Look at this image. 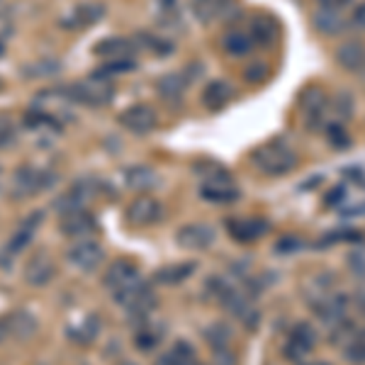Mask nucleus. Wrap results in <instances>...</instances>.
<instances>
[{
	"instance_id": "1",
	"label": "nucleus",
	"mask_w": 365,
	"mask_h": 365,
	"mask_svg": "<svg viewBox=\"0 0 365 365\" xmlns=\"http://www.w3.org/2000/svg\"><path fill=\"white\" fill-rule=\"evenodd\" d=\"M251 163L261 170L263 175H287L297 168V154L285 144V141H266L251 151Z\"/></svg>"
},
{
	"instance_id": "2",
	"label": "nucleus",
	"mask_w": 365,
	"mask_h": 365,
	"mask_svg": "<svg viewBox=\"0 0 365 365\" xmlns=\"http://www.w3.org/2000/svg\"><path fill=\"white\" fill-rule=\"evenodd\" d=\"M207 287H210L212 295H215L217 302H220L222 307L229 312V314H234V317H239V319H244L249 329H256L258 327V314L253 312L251 302L246 299V295L239 290V287H234L232 282H227L225 278H210L207 280Z\"/></svg>"
},
{
	"instance_id": "3",
	"label": "nucleus",
	"mask_w": 365,
	"mask_h": 365,
	"mask_svg": "<svg viewBox=\"0 0 365 365\" xmlns=\"http://www.w3.org/2000/svg\"><path fill=\"white\" fill-rule=\"evenodd\" d=\"M56 182V175L51 170L44 168H34V166H25L20 170H15L13 175V197H32L37 192H44L46 187H51Z\"/></svg>"
},
{
	"instance_id": "4",
	"label": "nucleus",
	"mask_w": 365,
	"mask_h": 365,
	"mask_svg": "<svg viewBox=\"0 0 365 365\" xmlns=\"http://www.w3.org/2000/svg\"><path fill=\"white\" fill-rule=\"evenodd\" d=\"M68 96L73 98L76 105H88V108H103L110 100L115 98V88L103 78H91V81H81V83L68 86Z\"/></svg>"
},
{
	"instance_id": "5",
	"label": "nucleus",
	"mask_w": 365,
	"mask_h": 365,
	"mask_svg": "<svg viewBox=\"0 0 365 365\" xmlns=\"http://www.w3.org/2000/svg\"><path fill=\"white\" fill-rule=\"evenodd\" d=\"M299 110L304 115V125L309 132H322L327 125V110H329V96L317 86H309L299 96Z\"/></svg>"
},
{
	"instance_id": "6",
	"label": "nucleus",
	"mask_w": 365,
	"mask_h": 365,
	"mask_svg": "<svg viewBox=\"0 0 365 365\" xmlns=\"http://www.w3.org/2000/svg\"><path fill=\"white\" fill-rule=\"evenodd\" d=\"M200 73H202V66H200V63H187V68L161 76L156 83V91L161 93V98L168 100V103H180L187 91V86H190L195 78H200Z\"/></svg>"
},
{
	"instance_id": "7",
	"label": "nucleus",
	"mask_w": 365,
	"mask_h": 365,
	"mask_svg": "<svg viewBox=\"0 0 365 365\" xmlns=\"http://www.w3.org/2000/svg\"><path fill=\"white\" fill-rule=\"evenodd\" d=\"M105 258V251L98 241L93 239H78L76 244H71V249L66 251V261L78 270H96Z\"/></svg>"
},
{
	"instance_id": "8",
	"label": "nucleus",
	"mask_w": 365,
	"mask_h": 365,
	"mask_svg": "<svg viewBox=\"0 0 365 365\" xmlns=\"http://www.w3.org/2000/svg\"><path fill=\"white\" fill-rule=\"evenodd\" d=\"M175 241H178V246H182V249H187V251H207L217 241V232H215V227L205 225V222H192V225H185L178 229Z\"/></svg>"
},
{
	"instance_id": "9",
	"label": "nucleus",
	"mask_w": 365,
	"mask_h": 365,
	"mask_svg": "<svg viewBox=\"0 0 365 365\" xmlns=\"http://www.w3.org/2000/svg\"><path fill=\"white\" fill-rule=\"evenodd\" d=\"M117 122L134 134H149V132H154L158 125V115L154 108L139 103V105H132V108L122 110Z\"/></svg>"
},
{
	"instance_id": "10",
	"label": "nucleus",
	"mask_w": 365,
	"mask_h": 365,
	"mask_svg": "<svg viewBox=\"0 0 365 365\" xmlns=\"http://www.w3.org/2000/svg\"><path fill=\"white\" fill-rule=\"evenodd\" d=\"M161 217H163V205L154 197H137L127 207V220L137 227L156 225Z\"/></svg>"
},
{
	"instance_id": "11",
	"label": "nucleus",
	"mask_w": 365,
	"mask_h": 365,
	"mask_svg": "<svg viewBox=\"0 0 365 365\" xmlns=\"http://www.w3.org/2000/svg\"><path fill=\"white\" fill-rule=\"evenodd\" d=\"M54 273H56V266L49 253H34L25 266V280H27V285H32V287L49 285V282L54 280Z\"/></svg>"
},
{
	"instance_id": "12",
	"label": "nucleus",
	"mask_w": 365,
	"mask_h": 365,
	"mask_svg": "<svg viewBox=\"0 0 365 365\" xmlns=\"http://www.w3.org/2000/svg\"><path fill=\"white\" fill-rule=\"evenodd\" d=\"M98 229L96 225V217L91 215L88 210H81V212H71V215H63L61 217V232L66 234L71 239H88L93 232Z\"/></svg>"
},
{
	"instance_id": "13",
	"label": "nucleus",
	"mask_w": 365,
	"mask_h": 365,
	"mask_svg": "<svg viewBox=\"0 0 365 365\" xmlns=\"http://www.w3.org/2000/svg\"><path fill=\"white\" fill-rule=\"evenodd\" d=\"M200 197L215 205H229L234 200H239V187L234 185V178L210 180L200 185Z\"/></svg>"
},
{
	"instance_id": "14",
	"label": "nucleus",
	"mask_w": 365,
	"mask_h": 365,
	"mask_svg": "<svg viewBox=\"0 0 365 365\" xmlns=\"http://www.w3.org/2000/svg\"><path fill=\"white\" fill-rule=\"evenodd\" d=\"M227 232L229 237L239 244H251V241L261 239L268 232V222L266 220H229L227 222Z\"/></svg>"
},
{
	"instance_id": "15",
	"label": "nucleus",
	"mask_w": 365,
	"mask_h": 365,
	"mask_svg": "<svg viewBox=\"0 0 365 365\" xmlns=\"http://www.w3.org/2000/svg\"><path fill=\"white\" fill-rule=\"evenodd\" d=\"M312 25L324 37H339L349 29V20L339 13V10H324L319 8L314 15H312Z\"/></svg>"
},
{
	"instance_id": "16",
	"label": "nucleus",
	"mask_w": 365,
	"mask_h": 365,
	"mask_svg": "<svg viewBox=\"0 0 365 365\" xmlns=\"http://www.w3.org/2000/svg\"><path fill=\"white\" fill-rule=\"evenodd\" d=\"M336 61L341 68L351 71V73H363L365 71V44L344 42L336 49Z\"/></svg>"
},
{
	"instance_id": "17",
	"label": "nucleus",
	"mask_w": 365,
	"mask_h": 365,
	"mask_svg": "<svg viewBox=\"0 0 365 365\" xmlns=\"http://www.w3.org/2000/svg\"><path fill=\"white\" fill-rule=\"evenodd\" d=\"M234 98V86L229 81H212L202 91V105L207 110H222Z\"/></svg>"
},
{
	"instance_id": "18",
	"label": "nucleus",
	"mask_w": 365,
	"mask_h": 365,
	"mask_svg": "<svg viewBox=\"0 0 365 365\" xmlns=\"http://www.w3.org/2000/svg\"><path fill=\"white\" fill-rule=\"evenodd\" d=\"M105 15V8L103 5H96V3H88V5H76L73 13L63 17V27L68 29H83V27H91L93 22H98L100 17Z\"/></svg>"
},
{
	"instance_id": "19",
	"label": "nucleus",
	"mask_w": 365,
	"mask_h": 365,
	"mask_svg": "<svg viewBox=\"0 0 365 365\" xmlns=\"http://www.w3.org/2000/svg\"><path fill=\"white\" fill-rule=\"evenodd\" d=\"M134 49H137V46H132V42H127V39L110 37V39H103V42L96 46V54L108 58V61H125V58H132Z\"/></svg>"
},
{
	"instance_id": "20",
	"label": "nucleus",
	"mask_w": 365,
	"mask_h": 365,
	"mask_svg": "<svg viewBox=\"0 0 365 365\" xmlns=\"http://www.w3.org/2000/svg\"><path fill=\"white\" fill-rule=\"evenodd\" d=\"M346 307H349V297H346V295H329L327 299H322L319 304H314L312 309L322 317V322L339 324L341 319H344Z\"/></svg>"
},
{
	"instance_id": "21",
	"label": "nucleus",
	"mask_w": 365,
	"mask_h": 365,
	"mask_svg": "<svg viewBox=\"0 0 365 365\" xmlns=\"http://www.w3.org/2000/svg\"><path fill=\"white\" fill-rule=\"evenodd\" d=\"M275 34H278V27H275V20L268 15H258L251 20V42L253 46H270L275 42Z\"/></svg>"
},
{
	"instance_id": "22",
	"label": "nucleus",
	"mask_w": 365,
	"mask_h": 365,
	"mask_svg": "<svg viewBox=\"0 0 365 365\" xmlns=\"http://www.w3.org/2000/svg\"><path fill=\"white\" fill-rule=\"evenodd\" d=\"M39 225H42V212H34V215H29L27 220L20 225V229H17V232L13 234V239H10V244H8V249L13 251V253L27 249V244L34 239V234H37Z\"/></svg>"
},
{
	"instance_id": "23",
	"label": "nucleus",
	"mask_w": 365,
	"mask_h": 365,
	"mask_svg": "<svg viewBox=\"0 0 365 365\" xmlns=\"http://www.w3.org/2000/svg\"><path fill=\"white\" fill-rule=\"evenodd\" d=\"M197 270L195 263H173V266H163L154 273V280L158 285H178V282L187 280Z\"/></svg>"
},
{
	"instance_id": "24",
	"label": "nucleus",
	"mask_w": 365,
	"mask_h": 365,
	"mask_svg": "<svg viewBox=\"0 0 365 365\" xmlns=\"http://www.w3.org/2000/svg\"><path fill=\"white\" fill-rule=\"evenodd\" d=\"M8 324V334L15 339H27L37 331V319H34L29 312H13V314L3 317Z\"/></svg>"
},
{
	"instance_id": "25",
	"label": "nucleus",
	"mask_w": 365,
	"mask_h": 365,
	"mask_svg": "<svg viewBox=\"0 0 365 365\" xmlns=\"http://www.w3.org/2000/svg\"><path fill=\"white\" fill-rule=\"evenodd\" d=\"M125 182H127V187H132V190L144 192V190H151V187L158 185V175H156V170H151L149 166H132V168H127Z\"/></svg>"
},
{
	"instance_id": "26",
	"label": "nucleus",
	"mask_w": 365,
	"mask_h": 365,
	"mask_svg": "<svg viewBox=\"0 0 365 365\" xmlns=\"http://www.w3.org/2000/svg\"><path fill=\"white\" fill-rule=\"evenodd\" d=\"M156 365H197V353L187 341H178L173 349L158 358Z\"/></svg>"
},
{
	"instance_id": "27",
	"label": "nucleus",
	"mask_w": 365,
	"mask_h": 365,
	"mask_svg": "<svg viewBox=\"0 0 365 365\" xmlns=\"http://www.w3.org/2000/svg\"><path fill=\"white\" fill-rule=\"evenodd\" d=\"M232 5V0H192V13L200 22H212L217 20L225 10Z\"/></svg>"
},
{
	"instance_id": "28",
	"label": "nucleus",
	"mask_w": 365,
	"mask_h": 365,
	"mask_svg": "<svg viewBox=\"0 0 365 365\" xmlns=\"http://www.w3.org/2000/svg\"><path fill=\"white\" fill-rule=\"evenodd\" d=\"M134 275H139V270L132 266L129 261H117L110 266V270L105 273V285L110 287V292L117 290L120 285H125L127 280H132Z\"/></svg>"
},
{
	"instance_id": "29",
	"label": "nucleus",
	"mask_w": 365,
	"mask_h": 365,
	"mask_svg": "<svg viewBox=\"0 0 365 365\" xmlns=\"http://www.w3.org/2000/svg\"><path fill=\"white\" fill-rule=\"evenodd\" d=\"M222 46H225V51L229 56H246V54H251L253 42H251L249 32L234 29V32H229L227 37L222 39Z\"/></svg>"
},
{
	"instance_id": "30",
	"label": "nucleus",
	"mask_w": 365,
	"mask_h": 365,
	"mask_svg": "<svg viewBox=\"0 0 365 365\" xmlns=\"http://www.w3.org/2000/svg\"><path fill=\"white\" fill-rule=\"evenodd\" d=\"M205 339H207V344L212 346V351H227L229 341H232V329H229L227 324L217 322L205 329Z\"/></svg>"
},
{
	"instance_id": "31",
	"label": "nucleus",
	"mask_w": 365,
	"mask_h": 365,
	"mask_svg": "<svg viewBox=\"0 0 365 365\" xmlns=\"http://www.w3.org/2000/svg\"><path fill=\"white\" fill-rule=\"evenodd\" d=\"M324 132H327L329 144H331L336 151L351 149L353 141H351V134H349V129H346V125H341V122H327V125H324Z\"/></svg>"
},
{
	"instance_id": "32",
	"label": "nucleus",
	"mask_w": 365,
	"mask_h": 365,
	"mask_svg": "<svg viewBox=\"0 0 365 365\" xmlns=\"http://www.w3.org/2000/svg\"><path fill=\"white\" fill-rule=\"evenodd\" d=\"M161 331L163 329H156L154 324H141V327L137 329V334H134V341H137L139 349L149 351V349H154L158 341H161Z\"/></svg>"
},
{
	"instance_id": "33",
	"label": "nucleus",
	"mask_w": 365,
	"mask_h": 365,
	"mask_svg": "<svg viewBox=\"0 0 365 365\" xmlns=\"http://www.w3.org/2000/svg\"><path fill=\"white\" fill-rule=\"evenodd\" d=\"M290 341H295V344L304 346L307 351H312L317 346V331L312 329V324L307 322H299L292 327V334H290Z\"/></svg>"
},
{
	"instance_id": "34",
	"label": "nucleus",
	"mask_w": 365,
	"mask_h": 365,
	"mask_svg": "<svg viewBox=\"0 0 365 365\" xmlns=\"http://www.w3.org/2000/svg\"><path fill=\"white\" fill-rule=\"evenodd\" d=\"M58 71H61V63L51 61V58H46V61L29 63V66H25V76H32V78H44V76L58 73Z\"/></svg>"
},
{
	"instance_id": "35",
	"label": "nucleus",
	"mask_w": 365,
	"mask_h": 365,
	"mask_svg": "<svg viewBox=\"0 0 365 365\" xmlns=\"http://www.w3.org/2000/svg\"><path fill=\"white\" fill-rule=\"evenodd\" d=\"M344 356L351 363H365V339L353 336L349 344L344 346Z\"/></svg>"
},
{
	"instance_id": "36",
	"label": "nucleus",
	"mask_w": 365,
	"mask_h": 365,
	"mask_svg": "<svg viewBox=\"0 0 365 365\" xmlns=\"http://www.w3.org/2000/svg\"><path fill=\"white\" fill-rule=\"evenodd\" d=\"M98 331H100V322L96 319V317H91V319H86L83 324H81L78 331H76V341L91 344V341L98 336Z\"/></svg>"
},
{
	"instance_id": "37",
	"label": "nucleus",
	"mask_w": 365,
	"mask_h": 365,
	"mask_svg": "<svg viewBox=\"0 0 365 365\" xmlns=\"http://www.w3.org/2000/svg\"><path fill=\"white\" fill-rule=\"evenodd\" d=\"M132 68H134L132 58H125V61H108L103 68H100V78H103V76H110V73H127V71H132Z\"/></svg>"
},
{
	"instance_id": "38",
	"label": "nucleus",
	"mask_w": 365,
	"mask_h": 365,
	"mask_svg": "<svg viewBox=\"0 0 365 365\" xmlns=\"http://www.w3.org/2000/svg\"><path fill=\"white\" fill-rule=\"evenodd\" d=\"M15 139V125L10 117H0V146H8Z\"/></svg>"
},
{
	"instance_id": "39",
	"label": "nucleus",
	"mask_w": 365,
	"mask_h": 365,
	"mask_svg": "<svg viewBox=\"0 0 365 365\" xmlns=\"http://www.w3.org/2000/svg\"><path fill=\"white\" fill-rule=\"evenodd\" d=\"M307 349L304 346H299L295 344V341H287V346H285V356H287V361H295V363H302L304 358H307Z\"/></svg>"
},
{
	"instance_id": "40",
	"label": "nucleus",
	"mask_w": 365,
	"mask_h": 365,
	"mask_svg": "<svg viewBox=\"0 0 365 365\" xmlns=\"http://www.w3.org/2000/svg\"><path fill=\"white\" fill-rule=\"evenodd\" d=\"M244 76H246V81H249V83H261V81L268 76V66H266V63H253L251 68H246Z\"/></svg>"
},
{
	"instance_id": "41",
	"label": "nucleus",
	"mask_w": 365,
	"mask_h": 365,
	"mask_svg": "<svg viewBox=\"0 0 365 365\" xmlns=\"http://www.w3.org/2000/svg\"><path fill=\"white\" fill-rule=\"evenodd\" d=\"M334 108H336L344 117L353 115V98L349 96V93H341V96L334 100Z\"/></svg>"
},
{
	"instance_id": "42",
	"label": "nucleus",
	"mask_w": 365,
	"mask_h": 365,
	"mask_svg": "<svg viewBox=\"0 0 365 365\" xmlns=\"http://www.w3.org/2000/svg\"><path fill=\"white\" fill-rule=\"evenodd\" d=\"M349 268L353 273L365 275V251H353L349 256Z\"/></svg>"
},
{
	"instance_id": "43",
	"label": "nucleus",
	"mask_w": 365,
	"mask_h": 365,
	"mask_svg": "<svg viewBox=\"0 0 365 365\" xmlns=\"http://www.w3.org/2000/svg\"><path fill=\"white\" fill-rule=\"evenodd\" d=\"M351 25L356 27V29H365V0H363V3H358L356 8H353Z\"/></svg>"
},
{
	"instance_id": "44",
	"label": "nucleus",
	"mask_w": 365,
	"mask_h": 365,
	"mask_svg": "<svg viewBox=\"0 0 365 365\" xmlns=\"http://www.w3.org/2000/svg\"><path fill=\"white\" fill-rule=\"evenodd\" d=\"M299 246H302V241L287 237V239H280L278 244H275V251H278V253H292V251H297Z\"/></svg>"
},
{
	"instance_id": "45",
	"label": "nucleus",
	"mask_w": 365,
	"mask_h": 365,
	"mask_svg": "<svg viewBox=\"0 0 365 365\" xmlns=\"http://www.w3.org/2000/svg\"><path fill=\"white\" fill-rule=\"evenodd\" d=\"M319 3V8H324V10H344V8H349V5L353 3V0H317Z\"/></svg>"
},
{
	"instance_id": "46",
	"label": "nucleus",
	"mask_w": 365,
	"mask_h": 365,
	"mask_svg": "<svg viewBox=\"0 0 365 365\" xmlns=\"http://www.w3.org/2000/svg\"><path fill=\"white\" fill-rule=\"evenodd\" d=\"M344 215L346 217H356V215H365V202L363 205H358V207H349V210H344Z\"/></svg>"
},
{
	"instance_id": "47",
	"label": "nucleus",
	"mask_w": 365,
	"mask_h": 365,
	"mask_svg": "<svg viewBox=\"0 0 365 365\" xmlns=\"http://www.w3.org/2000/svg\"><path fill=\"white\" fill-rule=\"evenodd\" d=\"M10 334H8V324H5V319H0V341H5Z\"/></svg>"
},
{
	"instance_id": "48",
	"label": "nucleus",
	"mask_w": 365,
	"mask_h": 365,
	"mask_svg": "<svg viewBox=\"0 0 365 365\" xmlns=\"http://www.w3.org/2000/svg\"><path fill=\"white\" fill-rule=\"evenodd\" d=\"M356 304H358V309H361V312H363V314H365V292H363V295H358V299H356Z\"/></svg>"
},
{
	"instance_id": "49",
	"label": "nucleus",
	"mask_w": 365,
	"mask_h": 365,
	"mask_svg": "<svg viewBox=\"0 0 365 365\" xmlns=\"http://www.w3.org/2000/svg\"><path fill=\"white\" fill-rule=\"evenodd\" d=\"M312 365H329V363H312Z\"/></svg>"
},
{
	"instance_id": "50",
	"label": "nucleus",
	"mask_w": 365,
	"mask_h": 365,
	"mask_svg": "<svg viewBox=\"0 0 365 365\" xmlns=\"http://www.w3.org/2000/svg\"><path fill=\"white\" fill-rule=\"evenodd\" d=\"M0 88H3V81H0Z\"/></svg>"
}]
</instances>
